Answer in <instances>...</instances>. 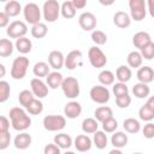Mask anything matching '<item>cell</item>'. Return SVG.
<instances>
[{
  "label": "cell",
  "mask_w": 154,
  "mask_h": 154,
  "mask_svg": "<svg viewBox=\"0 0 154 154\" xmlns=\"http://www.w3.org/2000/svg\"><path fill=\"white\" fill-rule=\"evenodd\" d=\"M108 154H123V152L120 149H118V148H113L112 150L108 152Z\"/></svg>",
  "instance_id": "55"
},
{
  "label": "cell",
  "mask_w": 154,
  "mask_h": 154,
  "mask_svg": "<svg viewBox=\"0 0 154 154\" xmlns=\"http://www.w3.org/2000/svg\"><path fill=\"white\" fill-rule=\"evenodd\" d=\"M11 142V135L10 131L7 132H0V149L4 150L10 146Z\"/></svg>",
  "instance_id": "48"
},
{
  "label": "cell",
  "mask_w": 154,
  "mask_h": 154,
  "mask_svg": "<svg viewBox=\"0 0 154 154\" xmlns=\"http://www.w3.org/2000/svg\"><path fill=\"white\" fill-rule=\"evenodd\" d=\"M82 59V52L78 49L71 51L66 57H65V67L67 70H75L79 64Z\"/></svg>",
  "instance_id": "16"
},
{
  "label": "cell",
  "mask_w": 154,
  "mask_h": 154,
  "mask_svg": "<svg viewBox=\"0 0 154 154\" xmlns=\"http://www.w3.org/2000/svg\"><path fill=\"white\" fill-rule=\"evenodd\" d=\"M22 10H23L22 8V5L18 1H16V0H11V1L6 2L5 7H4V12L8 17H16V16H18Z\"/></svg>",
  "instance_id": "33"
},
{
  "label": "cell",
  "mask_w": 154,
  "mask_h": 154,
  "mask_svg": "<svg viewBox=\"0 0 154 154\" xmlns=\"http://www.w3.org/2000/svg\"><path fill=\"white\" fill-rule=\"evenodd\" d=\"M64 77L59 71H52L47 77H46V83L48 85V88L51 89H57V88H61Z\"/></svg>",
  "instance_id": "22"
},
{
  "label": "cell",
  "mask_w": 154,
  "mask_h": 154,
  "mask_svg": "<svg viewBox=\"0 0 154 154\" xmlns=\"http://www.w3.org/2000/svg\"><path fill=\"white\" fill-rule=\"evenodd\" d=\"M93 144L97 148V149H105L108 144V138H107V135L106 132L102 130H97L94 136H93Z\"/></svg>",
  "instance_id": "28"
},
{
  "label": "cell",
  "mask_w": 154,
  "mask_h": 154,
  "mask_svg": "<svg viewBox=\"0 0 154 154\" xmlns=\"http://www.w3.org/2000/svg\"><path fill=\"white\" fill-rule=\"evenodd\" d=\"M23 16L26 23L35 25L37 23H40L41 17H42V10L38 7L37 4L35 2H28L24 8H23Z\"/></svg>",
  "instance_id": "6"
},
{
  "label": "cell",
  "mask_w": 154,
  "mask_h": 154,
  "mask_svg": "<svg viewBox=\"0 0 154 154\" xmlns=\"http://www.w3.org/2000/svg\"><path fill=\"white\" fill-rule=\"evenodd\" d=\"M60 14L66 19H71V18H73L76 16V8H75L72 1H64L61 4Z\"/></svg>",
  "instance_id": "36"
},
{
  "label": "cell",
  "mask_w": 154,
  "mask_h": 154,
  "mask_svg": "<svg viewBox=\"0 0 154 154\" xmlns=\"http://www.w3.org/2000/svg\"><path fill=\"white\" fill-rule=\"evenodd\" d=\"M130 17L136 22H141L147 16V2L144 0H130L129 1Z\"/></svg>",
  "instance_id": "7"
},
{
  "label": "cell",
  "mask_w": 154,
  "mask_h": 154,
  "mask_svg": "<svg viewBox=\"0 0 154 154\" xmlns=\"http://www.w3.org/2000/svg\"><path fill=\"white\" fill-rule=\"evenodd\" d=\"M101 124H102V129H103V131L106 134H113V132H116V130L118 128V122L113 117L112 118H108L107 120H105Z\"/></svg>",
  "instance_id": "42"
},
{
  "label": "cell",
  "mask_w": 154,
  "mask_h": 154,
  "mask_svg": "<svg viewBox=\"0 0 154 154\" xmlns=\"http://www.w3.org/2000/svg\"><path fill=\"white\" fill-rule=\"evenodd\" d=\"M116 103L119 108H128L131 103V96L129 94H124L122 96L116 97Z\"/></svg>",
  "instance_id": "46"
},
{
  "label": "cell",
  "mask_w": 154,
  "mask_h": 154,
  "mask_svg": "<svg viewBox=\"0 0 154 154\" xmlns=\"http://www.w3.org/2000/svg\"><path fill=\"white\" fill-rule=\"evenodd\" d=\"M94 117L97 122L103 123L105 120H107L108 118L113 117V111L111 107L108 106H100L94 111Z\"/></svg>",
  "instance_id": "27"
},
{
  "label": "cell",
  "mask_w": 154,
  "mask_h": 154,
  "mask_svg": "<svg viewBox=\"0 0 154 154\" xmlns=\"http://www.w3.org/2000/svg\"><path fill=\"white\" fill-rule=\"evenodd\" d=\"M48 65L54 70L58 71L65 66V57L60 51H52L48 54Z\"/></svg>",
  "instance_id": "13"
},
{
  "label": "cell",
  "mask_w": 154,
  "mask_h": 154,
  "mask_svg": "<svg viewBox=\"0 0 154 154\" xmlns=\"http://www.w3.org/2000/svg\"><path fill=\"white\" fill-rule=\"evenodd\" d=\"M147 10H148L149 14L154 18V0H148L147 1Z\"/></svg>",
  "instance_id": "53"
},
{
  "label": "cell",
  "mask_w": 154,
  "mask_h": 154,
  "mask_svg": "<svg viewBox=\"0 0 154 154\" xmlns=\"http://www.w3.org/2000/svg\"><path fill=\"white\" fill-rule=\"evenodd\" d=\"M14 47H16V49H17L20 54L25 55V54H28V53L31 52V49H32V42H31V40L28 38V37H20V38L16 40Z\"/></svg>",
  "instance_id": "24"
},
{
  "label": "cell",
  "mask_w": 154,
  "mask_h": 154,
  "mask_svg": "<svg viewBox=\"0 0 154 154\" xmlns=\"http://www.w3.org/2000/svg\"><path fill=\"white\" fill-rule=\"evenodd\" d=\"M43 154H61L60 148L55 143H48L43 148Z\"/></svg>",
  "instance_id": "49"
},
{
  "label": "cell",
  "mask_w": 154,
  "mask_h": 154,
  "mask_svg": "<svg viewBox=\"0 0 154 154\" xmlns=\"http://www.w3.org/2000/svg\"><path fill=\"white\" fill-rule=\"evenodd\" d=\"M97 79L101 83V85H103V87L113 85L114 84V79H116V75L111 70H102L99 73Z\"/></svg>",
  "instance_id": "34"
},
{
  "label": "cell",
  "mask_w": 154,
  "mask_h": 154,
  "mask_svg": "<svg viewBox=\"0 0 154 154\" xmlns=\"http://www.w3.org/2000/svg\"><path fill=\"white\" fill-rule=\"evenodd\" d=\"M78 24L84 31H94L97 24L96 17L91 12H83L78 17Z\"/></svg>",
  "instance_id": "11"
},
{
  "label": "cell",
  "mask_w": 154,
  "mask_h": 154,
  "mask_svg": "<svg viewBox=\"0 0 154 154\" xmlns=\"http://www.w3.org/2000/svg\"><path fill=\"white\" fill-rule=\"evenodd\" d=\"M10 93H11V88L8 82L0 81V102L7 101V99L10 97Z\"/></svg>",
  "instance_id": "43"
},
{
  "label": "cell",
  "mask_w": 154,
  "mask_h": 154,
  "mask_svg": "<svg viewBox=\"0 0 154 154\" xmlns=\"http://www.w3.org/2000/svg\"><path fill=\"white\" fill-rule=\"evenodd\" d=\"M30 88L36 99H43L48 95V85L41 78H32L30 81Z\"/></svg>",
  "instance_id": "12"
},
{
  "label": "cell",
  "mask_w": 154,
  "mask_h": 154,
  "mask_svg": "<svg viewBox=\"0 0 154 154\" xmlns=\"http://www.w3.org/2000/svg\"><path fill=\"white\" fill-rule=\"evenodd\" d=\"M61 90L65 95V97L67 99H76L79 93H81V88H79V82L77 81V78L75 77H65L64 81H63V84H61Z\"/></svg>",
  "instance_id": "5"
},
{
  "label": "cell",
  "mask_w": 154,
  "mask_h": 154,
  "mask_svg": "<svg viewBox=\"0 0 154 154\" xmlns=\"http://www.w3.org/2000/svg\"><path fill=\"white\" fill-rule=\"evenodd\" d=\"M10 25V17L2 11L0 12V28H7Z\"/></svg>",
  "instance_id": "51"
},
{
  "label": "cell",
  "mask_w": 154,
  "mask_h": 154,
  "mask_svg": "<svg viewBox=\"0 0 154 154\" xmlns=\"http://www.w3.org/2000/svg\"><path fill=\"white\" fill-rule=\"evenodd\" d=\"M138 117H140L141 120L149 123V122H152V120L154 119V112L144 103V105L141 106V108L138 109Z\"/></svg>",
  "instance_id": "40"
},
{
  "label": "cell",
  "mask_w": 154,
  "mask_h": 154,
  "mask_svg": "<svg viewBox=\"0 0 154 154\" xmlns=\"http://www.w3.org/2000/svg\"><path fill=\"white\" fill-rule=\"evenodd\" d=\"M54 143L60 148V149H69L72 144H73V140L70 135L65 134V132H60L58 135L54 136L53 138Z\"/></svg>",
  "instance_id": "23"
},
{
  "label": "cell",
  "mask_w": 154,
  "mask_h": 154,
  "mask_svg": "<svg viewBox=\"0 0 154 154\" xmlns=\"http://www.w3.org/2000/svg\"><path fill=\"white\" fill-rule=\"evenodd\" d=\"M136 77H137L138 82L148 84L154 81V70L150 66H141L137 70Z\"/></svg>",
  "instance_id": "20"
},
{
  "label": "cell",
  "mask_w": 154,
  "mask_h": 154,
  "mask_svg": "<svg viewBox=\"0 0 154 154\" xmlns=\"http://www.w3.org/2000/svg\"><path fill=\"white\" fill-rule=\"evenodd\" d=\"M10 130V119L6 116L0 117V132H7Z\"/></svg>",
  "instance_id": "50"
},
{
  "label": "cell",
  "mask_w": 154,
  "mask_h": 154,
  "mask_svg": "<svg viewBox=\"0 0 154 154\" xmlns=\"http://www.w3.org/2000/svg\"><path fill=\"white\" fill-rule=\"evenodd\" d=\"M51 66L48 65V63H45V61H38L32 67V73L35 75V77L37 78H42V77H47L51 71H49Z\"/></svg>",
  "instance_id": "30"
},
{
  "label": "cell",
  "mask_w": 154,
  "mask_h": 154,
  "mask_svg": "<svg viewBox=\"0 0 154 154\" xmlns=\"http://www.w3.org/2000/svg\"><path fill=\"white\" fill-rule=\"evenodd\" d=\"M11 125L16 131L23 132L31 125V118L23 107H12L8 112Z\"/></svg>",
  "instance_id": "1"
},
{
  "label": "cell",
  "mask_w": 154,
  "mask_h": 154,
  "mask_svg": "<svg viewBox=\"0 0 154 154\" xmlns=\"http://www.w3.org/2000/svg\"><path fill=\"white\" fill-rule=\"evenodd\" d=\"M61 4L57 0H47L42 6V17L48 23H54L60 16Z\"/></svg>",
  "instance_id": "3"
},
{
  "label": "cell",
  "mask_w": 154,
  "mask_h": 154,
  "mask_svg": "<svg viewBox=\"0 0 154 154\" xmlns=\"http://www.w3.org/2000/svg\"><path fill=\"white\" fill-rule=\"evenodd\" d=\"M132 77V71L129 66L126 65H120L117 67V71H116V78L118 79V82L120 83H126L131 79Z\"/></svg>",
  "instance_id": "26"
},
{
  "label": "cell",
  "mask_w": 154,
  "mask_h": 154,
  "mask_svg": "<svg viewBox=\"0 0 154 154\" xmlns=\"http://www.w3.org/2000/svg\"><path fill=\"white\" fill-rule=\"evenodd\" d=\"M73 146H75V148L78 152L87 153L88 150H90V148L93 146V140L88 135H85V134L77 135L76 138L73 140Z\"/></svg>",
  "instance_id": "14"
},
{
  "label": "cell",
  "mask_w": 154,
  "mask_h": 154,
  "mask_svg": "<svg viewBox=\"0 0 154 154\" xmlns=\"http://www.w3.org/2000/svg\"><path fill=\"white\" fill-rule=\"evenodd\" d=\"M26 109V112L29 113V114H31V116H38V114H41L42 113V111H43V103H42V101L40 100V99H34L29 105H28V107L25 108Z\"/></svg>",
  "instance_id": "38"
},
{
  "label": "cell",
  "mask_w": 154,
  "mask_h": 154,
  "mask_svg": "<svg viewBox=\"0 0 154 154\" xmlns=\"http://www.w3.org/2000/svg\"><path fill=\"white\" fill-rule=\"evenodd\" d=\"M34 99H35V95L32 94V91H31V90H28V89L22 90V91L19 93V95H18L19 105H20L22 107H24V108H26V107H28V105H29Z\"/></svg>",
  "instance_id": "39"
},
{
  "label": "cell",
  "mask_w": 154,
  "mask_h": 154,
  "mask_svg": "<svg viewBox=\"0 0 154 154\" xmlns=\"http://www.w3.org/2000/svg\"><path fill=\"white\" fill-rule=\"evenodd\" d=\"M91 41L96 45V46H102L107 42V35L102 31V30H94L91 31Z\"/></svg>",
  "instance_id": "41"
},
{
  "label": "cell",
  "mask_w": 154,
  "mask_h": 154,
  "mask_svg": "<svg viewBox=\"0 0 154 154\" xmlns=\"http://www.w3.org/2000/svg\"><path fill=\"white\" fill-rule=\"evenodd\" d=\"M26 32H28V25L23 20H13L6 28V34L10 38L18 40L20 37H25Z\"/></svg>",
  "instance_id": "10"
},
{
  "label": "cell",
  "mask_w": 154,
  "mask_h": 154,
  "mask_svg": "<svg viewBox=\"0 0 154 154\" xmlns=\"http://www.w3.org/2000/svg\"><path fill=\"white\" fill-rule=\"evenodd\" d=\"M72 4L76 10H82L87 6V0H72Z\"/></svg>",
  "instance_id": "52"
},
{
  "label": "cell",
  "mask_w": 154,
  "mask_h": 154,
  "mask_svg": "<svg viewBox=\"0 0 154 154\" xmlns=\"http://www.w3.org/2000/svg\"><path fill=\"white\" fill-rule=\"evenodd\" d=\"M14 43L8 40V38H1L0 40V57L1 58H7L12 55L14 51Z\"/></svg>",
  "instance_id": "29"
},
{
  "label": "cell",
  "mask_w": 154,
  "mask_h": 154,
  "mask_svg": "<svg viewBox=\"0 0 154 154\" xmlns=\"http://www.w3.org/2000/svg\"><path fill=\"white\" fill-rule=\"evenodd\" d=\"M142 134L146 138L150 140V138H154V123L149 122L147 124H144L143 129H142Z\"/></svg>",
  "instance_id": "47"
},
{
  "label": "cell",
  "mask_w": 154,
  "mask_h": 154,
  "mask_svg": "<svg viewBox=\"0 0 154 154\" xmlns=\"http://www.w3.org/2000/svg\"><path fill=\"white\" fill-rule=\"evenodd\" d=\"M126 61H128V65L129 67L131 69H140L142 66V63H143V58H142V54L140 51H132L128 54L126 57Z\"/></svg>",
  "instance_id": "25"
},
{
  "label": "cell",
  "mask_w": 154,
  "mask_h": 154,
  "mask_svg": "<svg viewBox=\"0 0 154 154\" xmlns=\"http://www.w3.org/2000/svg\"><path fill=\"white\" fill-rule=\"evenodd\" d=\"M113 24L120 29H126L131 24V17L124 11H117L113 14Z\"/></svg>",
  "instance_id": "17"
},
{
  "label": "cell",
  "mask_w": 154,
  "mask_h": 154,
  "mask_svg": "<svg viewBox=\"0 0 154 154\" xmlns=\"http://www.w3.org/2000/svg\"><path fill=\"white\" fill-rule=\"evenodd\" d=\"M43 128L47 131L54 132L60 131L66 126V117L59 116V114H49L43 118Z\"/></svg>",
  "instance_id": "4"
},
{
  "label": "cell",
  "mask_w": 154,
  "mask_h": 154,
  "mask_svg": "<svg viewBox=\"0 0 154 154\" xmlns=\"http://www.w3.org/2000/svg\"><path fill=\"white\" fill-rule=\"evenodd\" d=\"M99 129V122L95 119V118H85L83 122H82V131L85 134V135H89V134H95Z\"/></svg>",
  "instance_id": "32"
},
{
  "label": "cell",
  "mask_w": 154,
  "mask_h": 154,
  "mask_svg": "<svg viewBox=\"0 0 154 154\" xmlns=\"http://www.w3.org/2000/svg\"><path fill=\"white\" fill-rule=\"evenodd\" d=\"M29 58H26L25 55H19L17 57L13 63H12V66H11V77L13 79H23L26 75V71H28V67H29Z\"/></svg>",
  "instance_id": "2"
},
{
  "label": "cell",
  "mask_w": 154,
  "mask_h": 154,
  "mask_svg": "<svg viewBox=\"0 0 154 154\" xmlns=\"http://www.w3.org/2000/svg\"><path fill=\"white\" fill-rule=\"evenodd\" d=\"M30 32H31V36L35 37V38H43L48 34V28H47V25L45 23L40 22V23H37V24L31 26Z\"/></svg>",
  "instance_id": "37"
},
{
  "label": "cell",
  "mask_w": 154,
  "mask_h": 154,
  "mask_svg": "<svg viewBox=\"0 0 154 154\" xmlns=\"http://www.w3.org/2000/svg\"><path fill=\"white\" fill-rule=\"evenodd\" d=\"M128 142H129L128 135L125 132H123V131H116L111 136V144L114 148L122 149V148H124L128 144Z\"/></svg>",
  "instance_id": "21"
},
{
  "label": "cell",
  "mask_w": 154,
  "mask_h": 154,
  "mask_svg": "<svg viewBox=\"0 0 154 154\" xmlns=\"http://www.w3.org/2000/svg\"><path fill=\"white\" fill-rule=\"evenodd\" d=\"M89 96L90 99L95 102V103H99V105H105L109 101V97H111V93L109 90L107 89V87H103V85H94L91 87L90 91H89Z\"/></svg>",
  "instance_id": "9"
},
{
  "label": "cell",
  "mask_w": 154,
  "mask_h": 154,
  "mask_svg": "<svg viewBox=\"0 0 154 154\" xmlns=\"http://www.w3.org/2000/svg\"><path fill=\"white\" fill-rule=\"evenodd\" d=\"M112 91H113L114 96L118 97V96H122V95H124V94H129V88H128L126 83L117 82V83L113 84V87H112Z\"/></svg>",
  "instance_id": "44"
},
{
  "label": "cell",
  "mask_w": 154,
  "mask_h": 154,
  "mask_svg": "<svg viewBox=\"0 0 154 154\" xmlns=\"http://www.w3.org/2000/svg\"><path fill=\"white\" fill-rule=\"evenodd\" d=\"M82 113V106L78 101H70L64 107V116L67 119H76Z\"/></svg>",
  "instance_id": "15"
},
{
  "label": "cell",
  "mask_w": 154,
  "mask_h": 154,
  "mask_svg": "<svg viewBox=\"0 0 154 154\" xmlns=\"http://www.w3.org/2000/svg\"><path fill=\"white\" fill-rule=\"evenodd\" d=\"M146 105L154 112V95L153 96H149L148 97V100H147V102H146Z\"/></svg>",
  "instance_id": "54"
},
{
  "label": "cell",
  "mask_w": 154,
  "mask_h": 154,
  "mask_svg": "<svg viewBox=\"0 0 154 154\" xmlns=\"http://www.w3.org/2000/svg\"><path fill=\"white\" fill-rule=\"evenodd\" d=\"M123 128L128 134H137L141 130V124L135 118H126L123 122Z\"/></svg>",
  "instance_id": "35"
},
{
  "label": "cell",
  "mask_w": 154,
  "mask_h": 154,
  "mask_svg": "<svg viewBox=\"0 0 154 154\" xmlns=\"http://www.w3.org/2000/svg\"><path fill=\"white\" fill-rule=\"evenodd\" d=\"M150 42L152 37L147 31H138L132 36V45L135 46V48H138L140 51Z\"/></svg>",
  "instance_id": "18"
},
{
  "label": "cell",
  "mask_w": 154,
  "mask_h": 154,
  "mask_svg": "<svg viewBox=\"0 0 154 154\" xmlns=\"http://www.w3.org/2000/svg\"><path fill=\"white\" fill-rule=\"evenodd\" d=\"M88 59H89L90 65L93 67H96V69H102L107 64L106 54L97 46H93V47L89 48V51H88Z\"/></svg>",
  "instance_id": "8"
},
{
  "label": "cell",
  "mask_w": 154,
  "mask_h": 154,
  "mask_svg": "<svg viewBox=\"0 0 154 154\" xmlns=\"http://www.w3.org/2000/svg\"><path fill=\"white\" fill-rule=\"evenodd\" d=\"M132 154H142V153H140V152H136V153H132Z\"/></svg>",
  "instance_id": "58"
},
{
  "label": "cell",
  "mask_w": 154,
  "mask_h": 154,
  "mask_svg": "<svg viewBox=\"0 0 154 154\" xmlns=\"http://www.w3.org/2000/svg\"><path fill=\"white\" fill-rule=\"evenodd\" d=\"M31 141H32L31 136H30L28 132L23 131V132H19V134L14 137V140H13V144H14V147H16L17 149L24 150V149H26V148L30 147Z\"/></svg>",
  "instance_id": "19"
},
{
  "label": "cell",
  "mask_w": 154,
  "mask_h": 154,
  "mask_svg": "<svg viewBox=\"0 0 154 154\" xmlns=\"http://www.w3.org/2000/svg\"><path fill=\"white\" fill-rule=\"evenodd\" d=\"M132 94L137 97V99H146L149 96L150 94V88L148 87V84L146 83H136L134 87H132Z\"/></svg>",
  "instance_id": "31"
},
{
  "label": "cell",
  "mask_w": 154,
  "mask_h": 154,
  "mask_svg": "<svg viewBox=\"0 0 154 154\" xmlns=\"http://www.w3.org/2000/svg\"><path fill=\"white\" fill-rule=\"evenodd\" d=\"M0 71H1L0 77H4L5 73H6V70H5V65H4V64H0Z\"/></svg>",
  "instance_id": "56"
},
{
  "label": "cell",
  "mask_w": 154,
  "mask_h": 154,
  "mask_svg": "<svg viewBox=\"0 0 154 154\" xmlns=\"http://www.w3.org/2000/svg\"><path fill=\"white\" fill-rule=\"evenodd\" d=\"M63 154H76L75 152H71V150H66L65 153H63Z\"/></svg>",
  "instance_id": "57"
},
{
  "label": "cell",
  "mask_w": 154,
  "mask_h": 154,
  "mask_svg": "<svg viewBox=\"0 0 154 154\" xmlns=\"http://www.w3.org/2000/svg\"><path fill=\"white\" fill-rule=\"evenodd\" d=\"M140 52H141L143 59H147V60L154 59V42L152 41V42L148 43L146 47H143Z\"/></svg>",
  "instance_id": "45"
}]
</instances>
